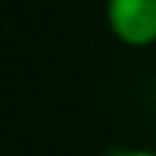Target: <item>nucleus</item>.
<instances>
[{"label":"nucleus","mask_w":156,"mask_h":156,"mask_svg":"<svg viewBox=\"0 0 156 156\" xmlns=\"http://www.w3.org/2000/svg\"><path fill=\"white\" fill-rule=\"evenodd\" d=\"M107 19L112 33L129 47L156 41V0H110Z\"/></svg>","instance_id":"1"},{"label":"nucleus","mask_w":156,"mask_h":156,"mask_svg":"<svg viewBox=\"0 0 156 156\" xmlns=\"http://www.w3.org/2000/svg\"><path fill=\"white\" fill-rule=\"evenodd\" d=\"M123 156H156V154H151V151H129V154H123Z\"/></svg>","instance_id":"2"}]
</instances>
